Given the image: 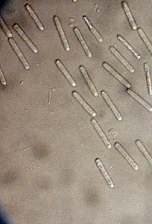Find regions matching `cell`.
I'll return each instance as SVG.
<instances>
[{"label": "cell", "mask_w": 152, "mask_h": 224, "mask_svg": "<svg viewBox=\"0 0 152 224\" xmlns=\"http://www.w3.org/2000/svg\"><path fill=\"white\" fill-rule=\"evenodd\" d=\"M54 20L64 48L66 51H69L70 49V47L58 17L56 16H55L54 18Z\"/></svg>", "instance_id": "obj_1"}, {"label": "cell", "mask_w": 152, "mask_h": 224, "mask_svg": "<svg viewBox=\"0 0 152 224\" xmlns=\"http://www.w3.org/2000/svg\"><path fill=\"white\" fill-rule=\"evenodd\" d=\"M9 41L10 44L19 57L25 68L27 70L29 69L30 67L29 65L22 53L15 42L12 38H9Z\"/></svg>", "instance_id": "obj_2"}, {"label": "cell", "mask_w": 152, "mask_h": 224, "mask_svg": "<svg viewBox=\"0 0 152 224\" xmlns=\"http://www.w3.org/2000/svg\"><path fill=\"white\" fill-rule=\"evenodd\" d=\"M115 146L116 148L129 162L132 168L135 170H138L139 169L138 165L128 155L120 144L118 143H117L115 144Z\"/></svg>", "instance_id": "obj_3"}, {"label": "cell", "mask_w": 152, "mask_h": 224, "mask_svg": "<svg viewBox=\"0 0 152 224\" xmlns=\"http://www.w3.org/2000/svg\"><path fill=\"white\" fill-rule=\"evenodd\" d=\"M13 28L22 37L26 43L28 44L32 51L35 53H37L38 50L34 44L28 38L23 31L17 24H15L13 26Z\"/></svg>", "instance_id": "obj_4"}, {"label": "cell", "mask_w": 152, "mask_h": 224, "mask_svg": "<svg viewBox=\"0 0 152 224\" xmlns=\"http://www.w3.org/2000/svg\"><path fill=\"white\" fill-rule=\"evenodd\" d=\"M102 65L105 69L116 77L126 86L128 88H130L131 87L130 84L107 64L104 62L103 63Z\"/></svg>", "instance_id": "obj_5"}, {"label": "cell", "mask_w": 152, "mask_h": 224, "mask_svg": "<svg viewBox=\"0 0 152 224\" xmlns=\"http://www.w3.org/2000/svg\"><path fill=\"white\" fill-rule=\"evenodd\" d=\"M91 121L93 125L99 134L106 146L108 148L110 149L112 147L111 145L99 126L97 122L93 119L91 120Z\"/></svg>", "instance_id": "obj_6"}, {"label": "cell", "mask_w": 152, "mask_h": 224, "mask_svg": "<svg viewBox=\"0 0 152 224\" xmlns=\"http://www.w3.org/2000/svg\"><path fill=\"white\" fill-rule=\"evenodd\" d=\"M110 49L112 53L122 62L130 72L133 73L134 72V70L133 68L115 48L111 46L110 47Z\"/></svg>", "instance_id": "obj_7"}, {"label": "cell", "mask_w": 152, "mask_h": 224, "mask_svg": "<svg viewBox=\"0 0 152 224\" xmlns=\"http://www.w3.org/2000/svg\"><path fill=\"white\" fill-rule=\"evenodd\" d=\"M95 162L109 186L110 187L113 188L114 185L113 183L100 160L99 158H97Z\"/></svg>", "instance_id": "obj_8"}, {"label": "cell", "mask_w": 152, "mask_h": 224, "mask_svg": "<svg viewBox=\"0 0 152 224\" xmlns=\"http://www.w3.org/2000/svg\"><path fill=\"white\" fill-rule=\"evenodd\" d=\"M72 94L74 97L83 106L85 109L92 116L95 117L96 113L85 102L78 94L75 91L73 92Z\"/></svg>", "instance_id": "obj_9"}, {"label": "cell", "mask_w": 152, "mask_h": 224, "mask_svg": "<svg viewBox=\"0 0 152 224\" xmlns=\"http://www.w3.org/2000/svg\"><path fill=\"white\" fill-rule=\"evenodd\" d=\"M101 94L106 102L112 110L117 119L119 121L122 120V117L121 116L113 104L106 93L104 91H103L101 92Z\"/></svg>", "instance_id": "obj_10"}, {"label": "cell", "mask_w": 152, "mask_h": 224, "mask_svg": "<svg viewBox=\"0 0 152 224\" xmlns=\"http://www.w3.org/2000/svg\"><path fill=\"white\" fill-rule=\"evenodd\" d=\"M122 4L132 28L134 30H136L137 28V25L126 2L123 1Z\"/></svg>", "instance_id": "obj_11"}, {"label": "cell", "mask_w": 152, "mask_h": 224, "mask_svg": "<svg viewBox=\"0 0 152 224\" xmlns=\"http://www.w3.org/2000/svg\"><path fill=\"white\" fill-rule=\"evenodd\" d=\"M74 30L88 56L89 58L91 57L92 56L91 53L85 42L79 30L76 27L74 28Z\"/></svg>", "instance_id": "obj_12"}, {"label": "cell", "mask_w": 152, "mask_h": 224, "mask_svg": "<svg viewBox=\"0 0 152 224\" xmlns=\"http://www.w3.org/2000/svg\"><path fill=\"white\" fill-rule=\"evenodd\" d=\"M79 69L93 94L95 96H97L98 95L97 92L90 79L84 68L83 66H80L79 67Z\"/></svg>", "instance_id": "obj_13"}, {"label": "cell", "mask_w": 152, "mask_h": 224, "mask_svg": "<svg viewBox=\"0 0 152 224\" xmlns=\"http://www.w3.org/2000/svg\"><path fill=\"white\" fill-rule=\"evenodd\" d=\"M127 92L129 94L136 100L149 111L152 112V107L146 102L142 99L134 92L131 89H128L127 90Z\"/></svg>", "instance_id": "obj_14"}, {"label": "cell", "mask_w": 152, "mask_h": 224, "mask_svg": "<svg viewBox=\"0 0 152 224\" xmlns=\"http://www.w3.org/2000/svg\"><path fill=\"white\" fill-rule=\"evenodd\" d=\"M56 63L58 67L64 74L70 83L73 86L76 85V83L73 78L68 72L64 66L58 59L56 60Z\"/></svg>", "instance_id": "obj_15"}, {"label": "cell", "mask_w": 152, "mask_h": 224, "mask_svg": "<svg viewBox=\"0 0 152 224\" xmlns=\"http://www.w3.org/2000/svg\"><path fill=\"white\" fill-rule=\"evenodd\" d=\"M25 7L39 29L41 31H43L44 29V27L33 10L28 4L26 5Z\"/></svg>", "instance_id": "obj_16"}, {"label": "cell", "mask_w": 152, "mask_h": 224, "mask_svg": "<svg viewBox=\"0 0 152 224\" xmlns=\"http://www.w3.org/2000/svg\"><path fill=\"white\" fill-rule=\"evenodd\" d=\"M136 143L139 149L143 154L149 163L152 166V158L148 153L142 144L139 140H136Z\"/></svg>", "instance_id": "obj_17"}, {"label": "cell", "mask_w": 152, "mask_h": 224, "mask_svg": "<svg viewBox=\"0 0 152 224\" xmlns=\"http://www.w3.org/2000/svg\"><path fill=\"white\" fill-rule=\"evenodd\" d=\"M144 68L146 73L147 83L148 88L149 94L150 95H152V87L150 78V70L148 64L146 62L144 64Z\"/></svg>", "instance_id": "obj_18"}, {"label": "cell", "mask_w": 152, "mask_h": 224, "mask_svg": "<svg viewBox=\"0 0 152 224\" xmlns=\"http://www.w3.org/2000/svg\"><path fill=\"white\" fill-rule=\"evenodd\" d=\"M137 31L140 36L146 44L147 48L152 55V45L150 42L146 35L141 28H138L137 29Z\"/></svg>", "instance_id": "obj_19"}, {"label": "cell", "mask_w": 152, "mask_h": 224, "mask_svg": "<svg viewBox=\"0 0 152 224\" xmlns=\"http://www.w3.org/2000/svg\"><path fill=\"white\" fill-rule=\"evenodd\" d=\"M83 18L96 39L99 42H102L103 41V39L101 36L96 30L92 26L87 18L86 16H84Z\"/></svg>", "instance_id": "obj_20"}, {"label": "cell", "mask_w": 152, "mask_h": 224, "mask_svg": "<svg viewBox=\"0 0 152 224\" xmlns=\"http://www.w3.org/2000/svg\"><path fill=\"white\" fill-rule=\"evenodd\" d=\"M118 39L122 43L129 49L134 54L136 58L138 59L140 58V56L139 55L137 52L121 36H117Z\"/></svg>", "instance_id": "obj_21"}, {"label": "cell", "mask_w": 152, "mask_h": 224, "mask_svg": "<svg viewBox=\"0 0 152 224\" xmlns=\"http://www.w3.org/2000/svg\"><path fill=\"white\" fill-rule=\"evenodd\" d=\"M0 21L1 25L7 35L9 38H11L12 37V34L1 17L0 18Z\"/></svg>", "instance_id": "obj_22"}, {"label": "cell", "mask_w": 152, "mask_h": 224, "mask_svg": "<svg viewBox=\"0 0 152 224\" xmlns=\"http://www.w3.org/2000/svg\"><path fill=\"white\" fill-rule=\"evenodd\" d=\"M28 148H25V149H24V150H25V149H27Z\"/></svg>", "instance_id": "obj_23"}]
</instances>
